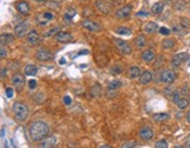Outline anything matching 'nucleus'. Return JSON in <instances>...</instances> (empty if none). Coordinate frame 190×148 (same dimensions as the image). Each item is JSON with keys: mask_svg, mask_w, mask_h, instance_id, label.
<instances>
[{"mask_svg": "<svg viewBox=\"0 0 190 148\" xmlns=\"http://www.w3.org/2000/svg\"><path fill=\"white\" fill-rule=\"evenodd\" d=\"M49 128L42 121H34L29 127V135L33 141H41L48 135Z\"/></svg>", "mask_w": 190, "mask_h": 148, "instance_id": "nucleus-1", "label": "nucleus"}, {"mask_svg": "<svg viewBox=\"0 0 190 148\" xmlns=\"http://www.w3.org/2000/svg\"><path fill=\"white\" fill-rule=\"evenodd\" d=\"M12 109H13L14 118H16L18 121H25L27 118H28V114H29L28 106L22 104V102H14Z\"/></svg>", "mask_w": 190, "mask_h": 148, "instance_id": "nucleus-2", "label": "nucleus"}, {"mask_svg": "<svg viewBox=\"0 0 190 148\" xmlns=\"http://www.w3.org/2000/svg\"><path fill=\"white\" fill-rule=\"evenodd\" d=\"M113 41H114L115 46L117 47L119 52L121 53V54L128 55V54H130V53H132V47H130V45H129L127 41L122 40V39H119V38H114V39H113Z\"/></svg>", "mask_w": 190, "mask_h": 148, "instance_id": "nucleus-3", "label": "nucleus"}, {"mask_svg": "<svg viewBox=\"0 0 190 148\" xmlns=\"http://www.w3.org/2000/svg\"><path fill=\"white\" fill-rule=\"evenodd\" d=\"M176 73L171 69H164L163 72L161 73V81L164 84H171L176 80Z\"/></svg>", "mask_w": 190, "mask_h": 148, "instance_id": "nucleus-4", "label": "nucleus"}, {"mask_svg": "<svg viewBox=\"0 0 190 148\" xmlns=\"http://www.w3.org/2000/svg\"><path fill=\"white\" fill-rule=\"evenodd\" d=\"M12 84L13 86L16 87V90L18 92H20L22 88H24V86H25V79H24V75H21L20 73H16L13 74V76H12Z\"/></svg>", "mask_w": 190, "mask_h": 148, "instance_id": "nucleus-5", "label": "nucleus"}, {"mask_svg": "<svg viewBox=\"0 0 190 148\" xmlns=\"http://www.w3.org/2000/svg\"><path fill=\"white\" fill-rule=\"evenodd\" d=\"M27 32H28V24L26 21H21L14 27V33H16V37L19 38H24L26 34H28Z\"/></svg>", "mask_w": 190, "mask_h": 148, "instance_id": "nucleus-6", "label": "nucleus"}, {"mask_svg": "<svg viewBox=\"0 0 190 148\" xmlns=\"http://www.w3.org/2000/svg\"><path fill=\"white\" fill-rule=\"evenodd\" d=\"M138 136L143 141H150L154 137V132L150 127H142L140 131H138Z\"/></svg>", "mask_w": 190, "mask_h": 148, "instance_id": "nucleus-7", "label": "nucleus"}, {"mask_svg": "<svg viewBox=\"0 0 190 148\" xmlns=\"http://www.w3.org/2000/svg\"><path fill=\"white\" fill-rule=\"evenodd\" d=\"M35 57H37V59L39 60V61H49L51 59L53 58L52 53L49 52L48 49H46V48H39L37 51V54H35Z\"/></svg>", "mask_w": 190, "mask_h": 148, "instance_id": "nucleus-8", "label": "nucleus"}, {"mask_svg": "<svg viewBox=\"0 0 190 148\" xmlns=\"http://www.w3.org/2000/svg\"><path fill=\"white\" fill-rule=\"evenodd\" d=\"M188 58H189L188 53H179V54H176L174 58H173V60H171V66L175 67V68H176V67H179L184 61L188 60Z\"/></svg>", "mask_w": 190, "mask_h": 148, "instance_id": "nucleus-9", "label": "nucleus"}, {"mask_svg": "<svg viewBox=\"0 0 190 148\" xmlns=\"http://www.w3.org/2000/svg\"><path fill=\"white\" fill-rule=\"evenodd\" d=\"M132 10H133V7L130 5L123 6L122 8H120V10L116 11V12H115V16L117 18V19H126V18H128V16H130V13H132Z\"/></svg>", "mask_w": 190, "mask_h": 148, "instance_id": "nucleus-10", "label": "nucleus"}, {"mask_svg": "<svg viewBox=\"0 0 190 148\" xmlns=\"http://www.w3.org/2000/svg\"><path fill=\"white\" fill-rule=\"evenodd\" d=\"M39 41H40V37H39V34H38V32L35 30H32V31L28 32V34H27V42L31 46L38 45Z\"/></svg>", "mask_w": 190, "mask_h": 148, "instance_id": "nucleus-11", "label": "nucleus"}, {"mask_svg": "<svg viewBox=\"0 0 190 148\" xmlns=\"http://www.w3.org/2000/svg\"><path fill=\"white\" fill-rule=\"evenodd\" d=\"M55 40L58 42H72L73 41V35L72 34H69V33H67V32H59L58 34L55 35Z\"/></svg>", "mask_w": 190, "mask_h": 148, "instance_id": "nucleus-12", "label": "nucleus"}, {"mask_svg": "<svg viewBox=\"0 0 190 148\" xmlns=\"http://www.w3.org/2000/svg\"><path fill=\"white\" fill-rule=\"evenodd\" d=\"M81 25L86 28V30H88V31L90 32H97L100 31V25H97L96 22H94V21L92 20H82L81 21Z\"/></svg>", "mask_w": 190, "mask_h": 148, "instance_id": "nucleus-13", "label": "nucleus"}, {"mask_svg": "<svg viewBox=\"0 0 190 148\" xmlns=\"http://www.w3.org/2000/svg\"><path fill=\"white\" fill-rule=\"evenodd\" d=\"M16 10L20 12L22 16H28L29 12H31V8L27 4L26 1H19L16 2Z\"/></svg>", "mask_w": 190, "mask_h": 148, "instance_id": "nucleus-14", "label": "nucleus"}, {"mask_svg": "<svg viewBox=\"0 0 190 148\" xmlns=\"http://www.w3.org/2000/svg\"><path fill=\"white\" fill-rule=\"evenodd\" d=\"M138 81H140V84H142V85L150 84V82L153 81V74H152V72L146 71V72L141 73L140 78H138Z\"/></svg>", "mask_w": 190, "mask_h": 148, "instance_id": "nucleus-15", "label": "nucleus"}, {"mask_svg": "<svg viewBox=\"0 0 190 148\" xmlns=\"http://www.w3.org/2000/svg\"><path fill=\"white\" fill-rule=\"evenodd\" d=\"M95 7L100 11L101 13H103V14H108L109 11H111L109 5L106 4L105 1H102V0H96V1H95Z\"/></svg>", "mask_w": 190, "mask_h": 148, "instance_id": "nucleus-16", "label": "nucleus"}, {"mask_svg": "<svg viewBox=\"0 0 190 148\" xmlns=\"http://www.w3.org/2000/svg\"><path fill=\"white\" fill-rule=\"evenodd\" d=\"M55 142H57V140H55V137L54 136H49V137H45L43 140H41V142L39 145V147L40 148H51V147H54L55 146Z\"/></svg>", "mask_w": 190, "mask_h": 148, "instance_id": "nucleus-17", "label": "nucleus"}, {"mask_svg": "<svg viewBox=\"0 0 190 148\" xmlns=\"http://www.w3.org/2000/svg\"><path fill=\"white\" fill-rule=\"evenodd\" d=\"M141 75V68L138 66H132L130 68L128 69V76L130 79H137Z\"/></svg>", "mask_w": 190, "mask_h": 148, "instance_id": "nucleus-18", "label": "nucleus"}, {"mask_svg": "<svg viewBox=\"0 0 190 148\" xmlns=\"http://www.w3.org/2000/svg\"><path fill=\"white\" fill-rule=\"evenodd\" d=\"M141 58H142V60L144 62H152L154 59H155V53L153 51H150V49H147V51H144L142 53Z\"/></svg>", "mask_w": 190, "mask_h": 148, "instance_id": "nucleus-19", "label": "nucleus"}, {"mask_svg": "<svg viewBox=\"0 0 190 148\" xmlns=\"http://www.w3.org/2000/svg\"><path fill=\"white\" fill-rule=\"evenodd\" d=\"M144 32L146 33H148V34H153V33H155V32L158 30V26L156 22H154V21H150V22H148L147 25L144 26Z\"/></svg>", "mask_w": 190, "mask_h": 148, "instance_id": "nucleus-20", "label": "nucleus"}, {"mask_svg": "<svg viewBox=\"0 0 190 148\" xmlns=\"http://www.w3.org/2000/svg\"><path fill=\"white\" fill-rule=\"evenodd\" d=\"M134 42H135V46H136L137 48H142L146 46V44H147V39H146L144 35L141 34V35H137V37L135 38Z\"/></svg>", "mask_w": 190, "mask_h": 148, "instance_id": "nucleus-21", "label": "nucleus"}, {"mask_svg": "<svg viewBox=\"0 0 190 148\" xmlns=\"http://www.w3.org/2000/svg\"><path fill=\"white\" fill-rule=\"evenodd\" d=\"M38 73V67L34 65H27L25 67V74L29 75V76H34Z\"/></svg>", "mask_w": 190, "mask_h": 148, "instance_id": "nucleus-22", "label": "nucleus"}, {"mask_svg": "<svg viewBox=\"0 0 190 148\" xmlns=\"http://www.w3.org/2000/svg\"><path fill=\"white\" fill-rule=\"evenodd\" d=\"M168 113H156L153 115V119L155 120L156 122H163L165 120H168Z\"/></svg>", "mask_w": 190, "mask_h": 148, "instance_id": "nucleus-23", "label": "nucleus"}, {"mask_svg": "<svg viewBox=\"0 0 190 148\" xmlns=\"http://www.w3.org/2000/svg\"><path fill=\"white\" fill-rule=\"evenodd\" d=\"M175 41L174 39H164L163 41H162V48L163 49H169V48H173L175 46Z\"/></svg>", "mask_w": 190, "mask_h": 148, "instance_id": "nucleus-24", "label": "nucleus"}, {"mask_svg": "<svg viewBox=\"0 0 190 148\" xmlns=\"http://www.w3.org/2000/svg\"><path fill=\"white\" fill-rule=\"evenodd\" d=\"M176 105H177V107H179V109H185L188 106H189V101L187 100L185 98H179V100L176 101Z\"/></svg>", "mask_w": 190, "mask_h": 148, "instance_id": "nucleus-25", "label": "nucleus"}, {"mask_svg": "<svg viewBox=\"0 0 190 148\" xmlns=\"http://www.w3.org/2000/svg\"><path fill=\"white\" fill-rule=\"evenodd\" d=\"M162 11H163V4L162 2H156L152 7V13H154V14H161Z\"/></svg>", "mask_w": 190, "mask_h": 148, "instance_id": "nucleus-26", "label": "nucleus"}, {"mask_svg": "<svg viewBox=\"0 0 190 148\" xmlns=\"http://www.w3.org/2000/svg\"><path fill=\"white\" fill-rule=\"evenodd\" d=\"M122 86L121 84V81H119V80H113V81H111L109 84H108V90H119L120 87Z\"/></svg>", "mask_w": 190, "mask_h": 148, "instance_id": "nucleus-27", "label": "nucleus"}, {"mask_svg": "<svg viewBox=\"0 0 190 148\" xmlns=\"http://www.w3.org/2000/svg\"><path fill=\"white\" fill-rule=\"evenodd\" d=\"M75 14H76L75 10H73V8H68V10H67V12L65 13V20H66V22H67V24H69V21L72 20L74 16H75Z\"/></svg>", "mask_w": 190, "mask_h": 148, "instance_id": "nucleus-28", "label": "nucleus"}, {"mask_svg": "<svg viewBox=\"0 0 190 148\" xmlns=\"http://www.w3.org/2000/svg\"><path fill=\"white\" fill-rule=\"evenodd\" d=\"M115 32L120 35H130L132 34V30L127 28V27H119V28H116Z\"/></svg>", "mask_w": 190, "mask_h": 148, "instance_id": "nucleus-29", "label": "nucleus"}, {"mask_svg": "<svg viewBox=\"0 0 190 148\" xmlns=\"http://www.w3.org/2000/svg\"><path fill=\"white\" fill-rule=\"evenodd\" d=\"M14 40V37L13 35H10V34H2L1 35V45H5L6 44H10Z\"/></svg>", "mask_w": 190, "mask_h": 148, "instance_id": "nucleus-30", "label": "nucleus"}, {"mask_svg": "<svg viewBox=\"0 0 190 148\" xmlns=\"http://www.w3.org/2000/svg\"><path fill=\"white\" fill-rule=\"evenodd\" d=\"M155 147L156 148H167L168 147V142L165 140H161V141H157L155 143Z\"/></svg>", "mask_w": 190, "mask_h": 148, "instance_id": "nucleus-31", "label": "nucleus"}, {"mask_svg": "<svg viewBox=\"0 0 190 148\" xmlns=\"http://www.w3.org/2000/svg\"><path fill=\"white\" fill-rule=\"evenodd\" d=\"M137 142L136 141H129V142H124L122 145V148H132V147H136Z\"/></svg>", "mask_w": 190, "mask_h": 148, "instance_id": "nucleus-32", "label": "nucleus"}, {"mask_svg": "<svg viewBox=\"0 0 190 148\" xmlns=\"http://www.w3.org/2000/svg\"><path fill=\"white\" fill-rule=\"evenodd\" d=\"M158 32H160L162 35H169V34L171 33V31H170L169 28H167V27H160V28H158Z\"/></svg>", "mask_w": 190, "mask_h": 148, "instance_id": "nucleus-33", "label": "nucleus"}, {"mask_svg": "<svg viewBox=\"0 0 190 148\" xmlns=\"http://www.w3.org/2000/svg\"><path fill=\"white\" fill-rule=\"evenodd\" d=\"M173 31L175 32V33H177V34H179V35H183V34H185L184 30L182 28L181 26H174V28H173Z\"/></svg>", "mask_w": 190, "mask_h": 148, "instance_id": "nucleus-34", "label": "nucleus"}, {"mask_svg": "<svg viewBox=\"0 0 190 148\" xmlns=\"http://www.w3.org/2000/svg\"><path fill=\"white\" fill-rule=\"evenodd\" d=\"M59 31H60V28H59V27H54V28H51V30H49V31H48L47 33L45 34V37H51L52 34H54L55 32H59Z\"/></svg>", "mask_w": 190, "mask_h": 148, "instance_id": "nucleus-35", "label": "nucleus"}, {"mask_svg": "<svg viewBox=\"0 0 190 148\" xmlns=\"http://www.w3.org/2000/svg\"><path fill=\"white\" fill-rule=\"evenodd\" d=\"M42 16H43L46 20H51V19L54 18L53 13H51V12H43V13H42Z\"/></svg>", "mask_w": 190, "mask_h": 148, "instance_id": "nucleus-36", "label": "nucleus"}, {"mask_svg": "<svg viewBox=\"0 0 190 148\" xmlns=\"http://www.w3.org/2000/svg\"><path fill=\"white\" fill-rule=\"evenodd\" d=\"M5 93H6V96H7L8 99H11V98L13 96V90H12L11 87H6Z\"/></svg>", "mask_w": 190, "mask_h": 148, "instance_id": "nucleus-37", "label": "nucleus"}, {"mask_svg": "<svg viewBox=\"0 0 190 148\" xmlns=\"http://www.w3.org/2000/svg\"><path fill=\"white\" fill-rule=\"evenodd\" d=\"M1 52H0V55H1V58L5 59L6 57H7V49L5 48V46L4 45H1V49H0Z\"/></svg>", "mask_w": 190, "mask_h": 148, "instance_id": "nucleus-38", "label": "nucleus"}, {"mask_svg": "<svg viewBox=\"0 0 190 148\" xmlns=\"http://www.w3.org/2000/svg\"><path fill=\"white\" fill-rule=\"evenodd\" d=\"M28 86H29V88H31V90H34V88H35V86H37V81H35L34 79H32L31 81H29Z\"/></svg>", "mask_w": 190, "mask_h": 148, "instance_id": "nucleus-39", "label": "nucleus"}, {"mask_svg": "<svg viewBox=\"0 0 190 148\" xmlns=\"http://www.w3.org/2000/svg\"><path fill=\"white\" fill-rule=\"evenodd\" d=\"M63 102H65L66 105H70V104H72V99H70L69 96H65V98H63Z\"/></svg>", "mask_w": 190, "mask_h": 148, "instance_id": "nucleus-40", "label": "nucleus"}, {"mask_svg": "<svg viewBox=\"0 0 190 148\" xmlns=\"http://www.w3.org/2000/svg\"><path fill=\"white\" fill-rule=\"evenodd\" d=\"M148 16L147 11H141V12L136 13V16Z\"/></svg>", "mask_w": 190, "mask_h": 148, "instance_id": "nucleus-41", "label": "nucleus"}, {"mask_svg": "<svg viewBox=\"0 0 190 148\" xmlns=\"http://www.w3.org/2000/svg\"><path fill=\"white\" fill-rule=\"evenodd\" d=\"M6 74H7V71H6V68H1V78H5Z\"/></svg>", "mask_w": 190, "mask_h": 148, "instance_id": "nucleus-42", "label": "nucleus"}, {"mask_svg": "<svg viewBox=\"0 0 190 148\" xmlns=\"http://www.w3.org/2000/svg\"><path fill=\"white\" fill-rule=\"evenodd\" d=\"M59 62H60V65H65V63H66V60H65L63 58H61V59H60V61H59Z\"/></svg>", "mask_w": 190, "mask_h": 148, "instance_id": "nucleus-43", "label": "nucleus"}, {"mask_svg": "<svg viewBox=\"0 0 190 148\" xmlns=\"http://www.w3.org/2000/svg\"><path fill=\"white\" fill-rule=\"evenodd\" d=\"M187 120H188V122H190V111L187 113Z\"/></svg>", "mask_w": 190, "mask_h": 148, "instance_id": "nucleus-44", "label": "nucleus"}, {"mask_svg": "<svg viewBox=\"0 0 190 148\" xmlns=\"http://www.w3.org/2000/svg\"><path fill=\"white\" fill-rule=\"evenodd\" d=\"M5 136V129L4 128H1V137Z\"/></svg>", "mask_w": 190, "mask_h": 148, "instance_id": "nucleus-45", "label": "nucleus"}, {"mask_svg": "<svg viewBox=\"0 0 190 148\" xmlns=\"http://www.w3.org/2000/svg\"><path fill=\"white\" fill-rule=\"evenodd\" d=\"M33 1H37V2H45L46 0H33Z\"/></svg>", "mask_w": 190, "mask_h": 148, "instance_id": "nucleus-46", "label": "nucleus"}, {"mask_svg": "<svg viewBox=\"0 0 190 148\" xmlns=\"http://www.w3.org/2000/svg\"><path fill=\"white\" fill-rule=\"evenodd\" d=\"M87 51H84V52H79V55H81V54H87Z\"/></svg>", "mask_w": 190, "mask_h": 148, "instance_id": "nucleus-47", "label": "nucleus"}, {"mask_svg": "<svg viewBox=\"0 0 190 148\" xmlns=\"http://www.w3.org/2000/svg\"><path fill=\"white\" fill-rule=\"evenodd\" d=\"M188 65H189V67H190V60H188Z\"/></svg>", "mask_w": 190, "mask_h": 148, "instance_id": "nucleus-48", "label": "nucleus"}, {"mask_svg": "<svg viewBox=\"0 0 190 148\" xmlns=\"http://www.w3.org/2000/svg\"><path fill=\"white\" fill-rule=\"evenodd\" d=\"M189 99H190V96H189Z\"/></svg>", "mask_w": 190, "mask_h": 148, "instance_id": "nucleus-49", "label": "nucleus"}]
</instances>
